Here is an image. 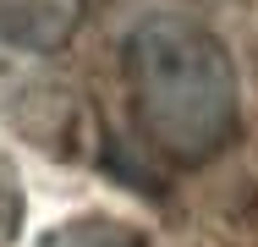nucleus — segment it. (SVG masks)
Wrapping results in <instances>:
<instances>
[{
	"label": "nucleus",
	"mask_w": 258,
	"mask_h": 247,
	"mask_svg": "<svg viewBox=\"0 0 258 247\" xmlns=\"http://www.w3.org/2000/svg\"><path fill=\"white\" fill-rule=\"evenodd\" d=\"M126 83L149 143L176 165H204L236 138L231 55L192 17H143L126 33Z\"/></svg>",
	"instance_id": "1"
},
{
	"label": "nucleus",
	"mask_w": 258,
	"mask_h": 247,
	"mask_svg": "<svg viewBox=\"0 0 258 247\" xmlns=\"http://www.w3.org/2000/svg\"><path fill=\"white\" fill-rule=\"evenodd\" d=\"M83 22V0H0V39L22 49H60Z\"/></svg>",
	"instance_id": "2"
},
{
	"label": "nucleus",
	"mask_w": 258,
	"mask_h": 247,
	"mask_svg": "<svg viewBox=\"0 0 258 247\" xmlns=\"http://www.w3.org/2000/svg\"><path fill=\"white\" fill-rule=\"evenodd\" d=\"M44 247H143V236L121 220H77V225L55 231Z\"/></svg>",
	"instance_id": "3"
}]
</instances>
